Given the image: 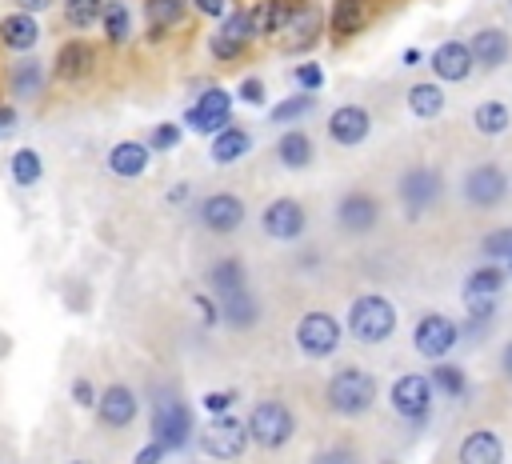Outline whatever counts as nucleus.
<instances>
[{"label": "nucleus", "mask_w": 512, "mask_h": 464, "mask_svg": "<svg viewBox=\"0 0 512 464\" xmlns=\"http://www.w3.org/2000/svg\"><path fill=\"white\" fill-rule=\"evenodd\" d=\"M500 268H504V276H512V256H508V260H504Z\"/></svg>", "instance_id": "nucleus-56"}, {"label": "nucleus", "mask_w": 512, "mask_h": 464, "mask_svg": "<svg viewBox=\"0 0 512 464\" xmlns=\"http://www.w3.org/2000/svg\"><path fill=\"white\" fill-rule=\"evenodd\" d=\"M312 100H316L312 92H292V96H284V100L268 112V120H272L276 128H292L300 116H308V112H312Z\"/></svg>", "instance_id": "nucleus-40"}, {"label": "nucleus", "mask_w": 512, "mask_h": 464, "mask_svg": "<svg viewBox=\"0 0 512 464\" xmlns=\"http://www.w3.org/2000/svg\"><path fill=\"white\" fill-rule=\"evenodd\" d=\"M396 328H400V312H396L392 296H384V292H376V288L352 296V304H348V312H344V332H348L356 344L380 348V344H388V340L396 336Z\"/></svg>", "instance_id": "nucleus-2"}, {"label": "nucleus", "mask_w": 512, "mask_h": 464, "mask_svg": "<svg viewBox=\"0 0 512 464\" xmlns=\"http://www.w3.org/2000/svg\"><path fill=\"white\" fill-rule=\"evenodd\" d=\"M188 196H192V184H172L164 200H168L172 208H180V204H188Z\"/></svg>", "instance_id": "nucleus-53"}, {"label": "nucleus", "mask_w": 512, "mask_h": 464, "mask_svg": "<svg viewBox=\"0 0 512 464\" xmlns=\"http://www.w3.org/2000/svg\"><path fill=\"white\" fill-rule=\"evenodd\" d=\"M236 96H240V104H248V108L268 104V88H264V80H260V76H244V80H240V88H236Z\"/></svg>", "instance_id": "nucleus-45"}, {"label": "nucleus", "mask_w": 512, "mask_h": 464, "mask_svg": "<svg viewBox=\"0 0 512 464\" xmlns=\"http://www.w3.org/2000/svg\"><path fill=\"white\" fill-rule=\"evenodd\" d=\"M428 64H432V72H436V84H464V80L476 72L472 52H468L464 40H440V44L432 48Z\"/></svg>", "instance_id": "nucleus-24"}, {"label": "nucleus", "mask_w": 512, "mask_h": 464, "mask_svg": "<svg viewBox=\"0 0 512 464\" xmlns=\"http://www.w3.org/2000/svg\"><path fill=\"white\" fill-rule=\"evenodd\" d=\"M404 104H408V112L416 120H436L448 108V96H444V88L436 80H416V84H408Z\"/></svg>", "instance_id": "nucleus-34"}, {"label": "nucleus", "mask_w": 512, "mask_h": 464, "mask_svg": "<svg viewBox=\"0 0 512 464\" xmlns=\"http://www.w3.org/2000/svg\"><path fill=\"white\" fill-rule=\"evenodd\" d=\"M8 176L16 188H36L44 180V156L36 148H16L8 156Z\"/></svg>", "instance_id": "nucleus-38"}, {"label": "nucleus", "mask_w": 512, "mask_h": 464, "mask_svg": "<svg viewBox=\"0 0 512 464\" xmlns=\"http://www.w3.org/2000/svg\"><path fill=\"white\" fill-rule=\"evenodd\" d=\"M376 464H396V460H376Z\"/></svg>", "instance_id": "nucleus-58"}, {"label": "nucleus", "mask_w": 512, "mask_h": 464, "mask_svg": "<svg viewBox=\"0 0 512 464\" xmlns=\"http://www.w3.org/2000/svg\"><path fill=\"white\" fill-rule=\"evenodd\" d=\"M508 192H512L508 172L496 160H476L460 176V200L468 212H496L508 204Z\"/></svg>", "instance_id": "nucleus-6"}, {"label": "nucleus", "mask_w": 512, "mask_h": 464, "mask_svg": "<svg viewBox=\"0 0 512 464\" xmlns=\"http://www.w3.org/2000/svg\"><path fill=\"white\" fill-rule=\"evenodd\" d=\"M244 428H248V444H256L260 452H280L296 436V408L280 396H264L248 408Z\"/></svg>", "instance_id": "nucleus-5"}, {"label": "nucleus", "mask_w": 512, "mask_h": 464, "mask_svg": "<svg viewBox=\"0 0 512 464\" xmlns=\"http://www.w3.org/2000/svg\"><path fill=\"white\" fill-rule=\"evenodd\" d=\"M288 8H292V0H256V4H248L252 36H256V40L280 36V28H284V20H288Z\"/></svg>", "instance_id": "nucleus-36"}, {"label": "nucleus", "mask_w": 512, "mask_h": 464, "mask_svg": "<svg viewBox=\"0 0 512 464\" xmlns=\"http://www.w3.org/2000/svg\"><path fill=\"white\" fill-rule=\"evenodd\" d=\"M96 72H100V52H96L92 40H84V36L72 32L68 40L56 44L52 64H48V80H56V84H64V88H80V84H88Z\"/></svg>", "instance_id": "nucleus-8"}, {"label": "nucleus", "mask_w": 512, "mask_h": 464, "mask_svg": "<svg viewBox=\"0 0 512 464\" xmlns=\"http://www.w3.org/2000/svg\"><path fill=\"white\" fill-rule=\"evenodd\" d=\"M292 340H296L300 356H308V360H328V356L340 348V340H344V324H340L328 308H308V312L296 320Z\"/></svg>", "instance_id": "nucleus-9"}, {"label": "nucleus", "mask_w": 512, "mask_h": 464, "mask_svg": "<svg viewBox=\"0 0 512 464\" xmlns=\"http://www.w3.org/2000/svg\"><path fill=\"white\" fill-rule=\"evenodd\" d=\"M272 156H276L280 168H288V172H304V168H312V160H316V144H312V136H308L304 128L292 124V128H284V132L276 136Z\"/></svg>", "instance_id": "nucleus-28"}, {"label": "nucleus", "mask_w": 512, "mask_h": 464, "mask_svg": "<svg viewBox=\"0 0 512 464\" xmlns=\"http://www.w3.org/2000/svg\"><path fill=\"white\" fill-rule=\"evenodd\" d=\"M388 404H392V412H396L404 424L420 428V424H428V416H432L436 392H432V384H428L424 372H400V376L388 384Z\"/></svg>", "instance_id": "nucleus-11"}, {"label": "nucleus", "mask_w": 512, "mask_h": 464, "mask_svg": "<svg viewBox=\"0 0 512 464\" xmlns=\"http://www.w3.org/2000/svg\"><path fill=\"white\" fill-rule=\"evenodd\" d=\"M496 368H500V376L512 384V336L500 344V352H496Z\"/></svg>", "instance_id": "nucleus-51"}, {"label": "nucleus", "mask_w": 512, "mask_h": 464, "mask_svg": "<svg viewBox=\"0 0 512 464\" xmlns=\"http://www.w3.org/2000/svg\"><path fill=\"white\" fill-rule=\"evenodd\" d=\"M324 136L336 148H360L372 136V112L364 104H336L324 120Z\"/></svg>", "instance_id": "nucleus-21"}, {"label": "nucleus", "mask_w": 512, "mask_h": 464, "mask_svg": "<svg viewBox=\"0 0 512 464\" xmlns=\"http://www.w3.org/2000/svg\"><path fill=\"white\" fill-rule=\"evenodd\" d=\"M152 440L164 444L168 452H180L192 444V432H196V420H192V408L172 392V388H160L152 392Z\"/></svg>", "instance_id": "nucleus-7"}, {"label": "nucleus", "mask_w": 512, "mask_h": 464, "mask_svg": "<svg viewBox=\"0 0 512 464\" xmlns=\"http://www.w3.org/2000/svg\"><path fill=\"white\" fill-rule=\"evenodd\" d=\"M244 448H248V428H244V420L232 416V412H220V416H212V420L200 428V452H204L208 460H216V464L240 460Z\"/></svg>", "instance_id": "nucleus-15"}, {"label": "nucleus", "mask_w": 512, "mask_h": 464, "mask_svg": "<svg viewBox=\"0 0 512 464\" xmlns=\"http://www.w3.org/2000/svg\"><path fill=\"white\" fill-rule=\"evenodd\" d=\"M248 280V268H244V260L240 256H216L208 268H204V284H208V296H216V292H224V288H236V284H244Z\"/></svg>", "instance_id": "nucleus-37"}, {"label": "nucleus", "mask_w": 512, "mask_h": 464, "mask_svg": "<svg viewBox=\"0 0 512 464\" xmlns=\"http://www.w3.org/2000/svg\"><path fill=\"white\" fill-rule=\"evenodd\" d=\"M504 284H508V276H504V268L500 264H476V268H468V276H464V284H460V300H464V308H468V320H492V312H496V304H500V292H504Z\"/></svg>", "instance_id": "nucleus-10"}, {"label": "nucleus", "mask_w": 512, "mask_h": 464, "mask_svg": "<svg viewBox=\"0 0 512 464\" xmlns=\"http://www.w3.org/2000/svg\"><path fill=\"white\" fill-rule=\"evenodd\" d=\"M472 128H476V136L496 140V136H504V132L512 128V108H508L504 100L488 96V100H480V104L472 108Z\"/></svg>", "instance_id": "nucleus-35"}, {"label": "nucleus", "mask_w": 512, "mask_h": 464, "mask_svg": "<svg viewBox=\"0 0 512 464\" xmlns=\"http://www.w3.org/2000/svg\"><path fill=\"white\" fill-rule=\"evenodd\" d=\"M256 44L252 36V20H248V8H228L220 16V28L208 36V52L216 64H236L244 60V52Z\"/></svg>", "instance_id": "nucleus-16"}, {"label": "nucleus", "mask_w": 512, "mask_h": 464, "mask_svg": "<svg viewBox=\"0 0 512 464\" xmlns=\"http://www.w3.org/2000/svg\"><path fill=\"white\" fill-rule=\"evenodd\" d=\"M332 224L348 240H368L384 224V196L368 184H348L332 200Z\"/></svg>", "instance_id": "nucleus-4"}, {"label": "nucleus", "mask_w": 512, "mask_h": 464, "mask_svg": "<svg viewBox=\"0 0 512 464\" xmlns=\"http://www.w3.org/2000/svg\"><path fill=\"white\" fill-rule=\"evenodd\" d=\"M424 376H428L432 392H436L440 400H448V404H464V400H468V392H472L468 372H464L456 360H432V368H428Z\"/></svg>", "instance_id": "nucleus-31"}, {"label": "nucleus", "mask_w": 512, "mask_h": 464, "mask_svg": "<svg viewBox=\"0 0 512 464\" xmlns=\"http://www.w3.org/2000/svg\"><path fill=\"white\" fill-rule=\"evenodd\" d=\"M192 308L200 312V324L204 328H216L220 324V312H216V300L208 292H192Z\"/></svg>", "instance_id": "nucleus-48"}, {"label": "nucleus", "mask_w": 512, "mask_h": 464, "mask_svg": "<svg viewBox=\"0 0 512 464\" xmlns=\"http://www.w3.org/2000/svg\"><path fill=\"white\" fill-rule=\"evenodd\" d=\"M180 140H184V128H180L176 120H160V124H152L148 136H144L148 152H176Z\"/></svg>", "instance_id": "nucleus-42"}, {"label": "nucleus", "mask_w": 512, "mask_h": 464, "mask_svg": "<svg viewBox=\"0 0 512 464\" xmlns=\"http://www.w3.org/2000/svg\"><path fill=\"white\" fill-rule=\"evenodd\" d=\"M376 12H380V0H332L328 28H332L336 40H352L356 32H364L372 24Z\"/></svg>", "instance_id": "nucleus-26"}, {"label": "nucleus", "mask_w": 512, "mask_h": 464, "mask_svg": "<svg viewBox=\"0 0 512 464\" xmlns=\"http://www.w3.org/2000/svg\"><path fill=\"white\" fill-rule=\"evenodd\" d=\"M236 400H240V392H236V388H220V392H204V400H200V404H204L212 416H220V412H232V404H236Z\"/></svg>", "instance_id": "nucleus-47"}, {"label": "nucleus", "mask_w": 512, "mask_h": 464, "mask_svg": "<svg viewBox=\"0 0 512 464\" xmlns=\"http://www.w3.org/2000/svg\"><path fill=\"white\" fill-rule=\"evenodd\" d=\"M260 232L276 244H300L308 232V208L300 196H272L260 208Z\"/></svg>", "instance_id": "nucleus-12"}, {"label": "nucleus", "mask_w": 512, "mask_h": 464, "mask_svg": "<svg viewBox=\"0 0 512 464\" xmlns=\"http://www.w3.org/2000/svg\"><path fill=\"white\" fill-rule=\"evenodd\" d=\"M444 192H448L444 172H440V164H432V160H412V164H404V168L396 172V184H392V200L400 204V212H404L408 224L432 216V212L444 204Z\"/></svg>", "instance_id": "nucleus-1"}, {"label": "nucleus", "mask_w": 512, "mask_h": 464, "mask_svg": "<svg viewBox=\"0 0 512 464\" xmlns=\"http://www.w3.org/2000/svg\"><path fill=\"white\" fill-rule=\"evenodd\" d=\"M456 464H504V440L492 428H472L456 444Z\"/></svg>", "instance_id": "nucleus-29"}, {"label": "nucleus", "mask_w": 512, "mask_h": 464, "mask_svg": "<svg viewBox=\"0 0 512 464\" xmlns=\"http://www.w3.org/2000/svg\"><path fill=\"white\" fill-rule=\"evenodd\" d=\"M100 32H104V44L108 48H128L132 44V32H136L132 4L128 0H104V8H100Z\"/></svg>", "instance_id": "nucleus-32"}, {"label": "nucleus", "mask_w": 512, "mask_h": 464, "mask_svg": "<svg viewBox=\"0 0 512 464\" xmlns=\"http://www.w3.org/2000/svg\"><path fill=\"white\" fill-rule=\"evenodd\" d=\"M96 392H100V388H96L88 376H76V380L68 384V400H72L76 408H92V404H96Z\"/></svg>", "instance_id": "nucleus-46"}, {"label": "nucleus", "mask_w": 512, "mask_h": 464, "mask_svg": "<svg viewBox=\"0 0 512 464\" xmlns=\"http://www.w3.org/2000/svg\"><path fill=\"white\" fill-rule=\"evenodd\" d=\"M144 28H148V40L160 44L168 32H176L184 20H188V0H144Z\"/></svg>", "instance_id": "nucleus-30"}, {"label": "nucleus", "mask_w": 512, "mask_h": 464, "mask_svg": "<svg viewBox=\"0 0 512 464\" xmlns=\"http://www.w3.org/2000/svg\"><path fill=\"white\" fill-rule=\"evenodd\" d=\"M400 60H404V64H420V60H424V52H420V48H404V56H400Z\"/></svg>", "instance_id": "nucleus-55"}, {"label": "nucleus", "mask_w": 512, "mask_h": 464, "mask_svg": "<svg viewBox=\"0 0 512 464\" xmlns=\"http://www.w3.org/2000/svg\"><path fill=\"white\" fill-rule=\"evenodd\" d=\"M100 8H104V0H60V20H64V28L84 36L88 28L100 24Z\"/></svg>", "instance_id": "nucleus-39"}, {"label": "nucleus", "mask_w": 512, "mask_h": 464, "mask_svg": "<svg viewBox=\"0 0 512 464\" xmlns=\"http://www.w3.org/2000/svg\"><path fill=\"white\" fill-rule=\"evenodd\" d=\"M320 32H324L320 0H292L288 20H284V28H280V44H284L288 52H304V48L320 44Z\"/></svg>", "instance_id": "nucleus-20"}, {"label": "nucleus", "mask_w": 512, "mask_h": 464, "mask_svg": "<svg viewBox=\"0 0 512 464\" xmlns=\"http://www.w3.org/2000/svg\"><path fill=\"white\" fill-rule=\"evenodd\" d=\"M164 456H168V448H164V444H156V440H148V444H140V448H136L132 464H164Z\"/></svg>", "instance_id": "nucleus-49"}, {"label": "nucleus", "mask_w": 512, "mask_h": 464, "mask_svg": "<svg viewBox=\"0 0 512 464\" xmlns=\"http://www.w3.org/2000/svg\"><path fill=\"white\" fill-rule=\"evenodd\" d=\"M4 84H8V96H12L16 104L40 100L44 88H48V64L36 60L32 52H28V56H12V64L4 68Z\"/></svg>", "instance_id": "nucleus-22"}, {"label": "nucleus", "mask_w": 512, "mask_h": 464, "mask_svg": "<svg viewBox=\"0 0 512 464\" xmlns=\"http://www.w3.org/2000/svg\"><path fill=\"white\" fill-rule=\"evenodd\" d=\"M188 8H196V12L208 16V20H220V16L228 12V0H188Z\"/></svg>", "instance_id": "nucleus-50"}, {"label": "nucleus", "mask_w": 512, "mask_h": 464, "mask_svg": "<svg viewBox=\"0 0 512 464\" xmlns=\"http://www.w3.org/2000/svg\"><path fill=\"white\" fill-rule=\"evenodd\" d=\"M460 336H464L460 324H456L448 312H436V308L420 312L416 324H412V348H416L424 360H448L452 348L460 344Z\"/></svg>", "instance_id": "nucleus-13"}, {"label": "nucleus", "mask_w": 512, "mask_h": 464, "mask_svg": "<svg viewBox=\"0 0 512 464\" xmlns=\"http://www.w3.org/2000/svg\"><path fill=\"white\" fill-rule=\"evenodd\" d=\"M216 300V312H220V324L228 332H252L260 324V296L252 288V280L236 284V288H224L212 296Z\"/></svg>", "instance_id": "nucleus-19"}, {"label": "nucleus", "mask_w": 512, "mask_h": 464, "mask_svg": "<svg viewBox=\"0 0 512 464\" xmlns=\"http://www.w3.org/2000/svg\"><path fill=\"white\" fill-rule=\"evenodd\" d=\"M308 464H360V452H356V444H348V440H336V444H324V448H316Z\"/></svg>", "instance_id": "nucleus-43"}, {"label": "nucleus", "mask_w": 512, "mask_h": 464, "mask_svg": "<svg viewBox=\"0 0 512 464\" xmlns=\"http://www.w3.org/2000/svg\"><path fill=\"white\" fill-rule=\"evenodd\" d=\"M248 152H252V132H248L244 124H224V128L212 132V140H208L212 164H236V160H244Z\"/></svg>", "instance_id": "nucleus-33"}, {"label": "nucleus", "mask_w": 512, "mask_h": 464, "mask_svg": "<svg viewBox=\"0 0 512 464\" xmlns=\"http://www.w3.org/2000/svg\"><path fill=\"white\" fill-rule=\"evenodd\" d=\"M68 464H96V460H88V456H76V460H68Z\"/></svg>", "instance_id": "nucleus-57"}, {"label": "nucleus", "mask_w": 512, "mask_h": 464, "mask_svg": "<svg viewBox=\"0 0 512 464\" xmlns=\"http://www.w3.org/2000/svg\"><path fill=\"white\" fill-rule=\"evenodd\" d=\"M92 412H96V424H100V428H108V432H128V428L136 424V416H140V396H136L132 384L112 380V384H104V388L96 392Z\"/></svg>", "instance_id": "nucleus-17"}, {"label": "nucleus", "mask_w": 512, "mask_h": 464, "mask_svg": "<svg viewBox=\"0 0 512 464\" xmlns=\"http://www.w3.org/2000/svg\"><path fill=\"white\" fill-rule=\"evenodd\" d=\"M508 184H512V176H508Z\"/></svg>", "instance_id": "nucleus-59"}, {"label": "nucleus", "mask_w": 512, "mask_h": 464, "mask_svg": "<svg viewBox=\"0 0 512 464\" xmlns=\"http://www.w3.org/2000/svg\"><path fill=\"white\" fill-rule=\"evenodd\" d=\"M16 124H20V112L12 104H0V136H8Z\"/></svg>", "instance_id": "nucleus-52"}, {"label": "nucleus", "mask_w": 512, "mask_h": 464, "mask_svg": "<svg viewBox=\"0 0 512 464\" xmlns=\"http://www.w3.org/2000/svg\"><path fill=\"white\" fill-rule=\"evenodd\" d=\"M196 220H200V228H204L208 236H232V232H240V224L248 220V204H244L240 192L216 188V192L200 196Z\"/></svg>", "instance_id": "nucleus-14"}, {"label": "nucleus", "mask_w": 512, "mask_h": 464, "mask_svg": "<svg viewBox=\"0 0 512 464\" xmlns=\"http://www.w3.org/2000/svg\"><path fill=\"white\" fill-rule=\"evenodd\" d=\"M104 168L116 176V180H140L148 168H152V152L144 140H116L108 152H104Z\"/></svg>", "instance_id": "nucleus-27"}, {"label": "nucleus", "mask_w": 512, "mask_h": 464, "mask_svg": "<svg viewBox=\"0 0 512 464\" xmlns=\"http://www.w3.org/2000/svg\"><path fill=\"white\" fill-rule=\"evenodd\" d=\"M16 8L36 16V12H48V8H56V0H16Z\"/></svg>", "instance_id": "nucleus-54"}, {"label": "nucleus", "mask_w": 512, "mask_h": 464, "mask_svg": "<svg viewBox=\"0 0 512 464\" xmlns=\"http://www.w3.org/2000/svg\"><path fill=\"white\" fill-rule=\"evenodd\" d=\"M292 84L300 88V92H320L324 88V68H320V60H300L296 68H292Z\"/></svg>", "instance_id": "nucleus-44"}, {"label": "nucleus", "mask_w": 512, "mask_h": 464, "mask_svg": "<svg viewBox=\"0 0 512 464\" xmlns=\"http://www.w3.org/2000/svg\"><path fill=\"white\" fill-rule=\"evenodd\" d=\"M376 396H380V384H376V376H372L364 364H340V368L324 380V404H328V412L340 416V420H360V416H368L372 404H376Z\"/></svg>", "instance_id": "nucleus-3"}, {"label": "nucleus", "mask_w": 512, "mask_h": 464, "mask_svg": "<svg viewBox=\"0 0 512 464\" xmlns=\"http://www.w3.org/2000/svg\"><path fill=\"white\" fill-rule=\"evenodd\" d=\"M40 40H44V32H40V20L32 12L16 8V12L0 16V48L8 56H28V52H36Z\"/></svg>", "instance_id": "nucleus-25"}, {"label": "nucleus", "mask_w": 512, "mask_h": 464, "mask_svg": "<svg viewBox=\"0 0 512 464\" xmlns=\"http://www.w3.org/2000/svg\"><path fill=\"white\" fill-rule=\"evenodd\" d=\"M464 44H468L472 64H476L480 72H496V68H504V64L512 60V36H508L500 24H484V28H476Z\"/></svg>", "instance_id": "nucleus-23"}, {"label": "nucleus", "mask_w": 512, "mask_h": 464, "mask_svg": "<svg viewBox=\"0 0 512 464\" xmlns=\"http://www.w3.org/2000/svg\"><path fill=\"white\" fill-rule=\"evenodd\" d=\"M184 124H188L192 132H200V136L220 132L224 124H232V92L220 88V84L204 88V92L184 108Z\"/></svg>", "instance_id": "nucleus-18"}, {"label": "nucleus", "mask_w": 512, "mask_h": 464, "mask_svg": "<svg viewBox=\"0 0 512 464\" xmlns=\"http://www.w3.org/2000/svg\"><path fill=\"white\" fill-rule=\"evenodd\" d=\"M480 256L492 260V264H504V260L512 256V224H496V228H488L484 240H480Z\"/></svg>", "instance_id": "nucleus-41"}]
</instances>
